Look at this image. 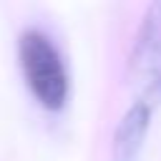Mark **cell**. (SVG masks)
Instances as JSON below:
<instances>
[{"mask_svg":"<svg viewBox=\"0 0 161 161\" xmlns=\"http://www.w3.org/2000/svg\"><path fill=\"white\" fill-rule=\"evenodd\" d=\"M18 60L30 93L50 111L60 108L68 98L70 80L53 38L40 28H25L18 35Z\"/></svg>","mask_w":161,"mask_h":161,"instance_id":"cell-1","label":"cell"},{"mask_svg":"<svg viewBox=\"0 0 161 161\" xmlns=\"http://www.w3.org/2000/svg\"><path fill=\"white\" fill-rule=\"evenodd\" d=\"M128 75L133 83V98L161 106V0H153L136 28Z\"/></svg>","mask_w":161,"mask_h":161,"instance_id":"cell-2","label":"cell"},{"mask_svg":"<svg viewBox=\"0 0 161 161\" xmlns=\"http://www.w3.org/2000/svg\"><path fill=\"white\" fill-rule=\"evenodd\" d=\"M156 108L158 106H153L148 101H141V98H133L128 103V108L121 113V118L113 128L111 161H136L138 158Z\"/></svg>","mask_w":161,"mask_h":161,"instance_id":"cell-3","label":"cell"}]
</instances>
